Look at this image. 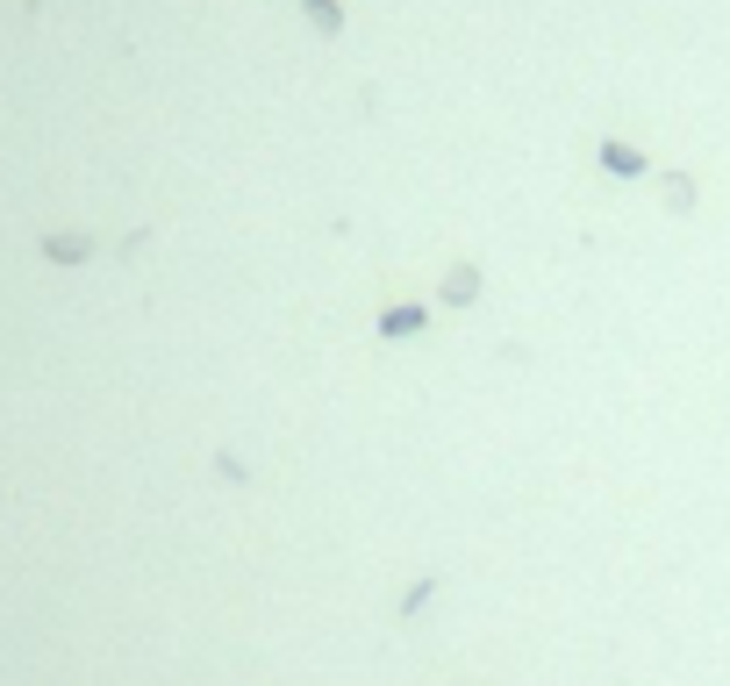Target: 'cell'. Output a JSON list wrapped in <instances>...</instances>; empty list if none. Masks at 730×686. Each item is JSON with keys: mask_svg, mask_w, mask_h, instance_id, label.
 Here are the masks:
<instances>
[{"mask_svg": "<svg viewBox=\"0 0 730 686\" xmlns=\"http://www.w3.org/2000/svg\"><path fill=\"white\" fill-rule=\"evenodd\" d=\"M473 294H480V279H473V272L458 265V272L444 279V300H451V307H466V300H473Z\"/></svg>", "mask_w": 730, "mask_h": 686, "instance_id": "obj_2", "label": "cell"}, {"mask_svg": "<svg viewBox=\"0 0 730 686\" xmlns=\"http://www.w3.org/2000/svg\"><path fill=\"white\" fill-rule=\"evenodd\" d=\"M602 165H609L616 179H637V151H630V143H609V151H602Z\"/></svg>", "mask_w": 730, "mask_h": 686, "instance_id": "obj_3", "label": "cell"}, {"mask_svg": "<svg viewBox=\"0 0 730 686\" xmlns=\"http://www.w3.org/2000/svg\"><path fill=\"white\" fill-rule=\"evenodd\" d=\"M380 329H387V336H416V329H422V307H394V315H380Z\"/></svg>", "mask_w": 730, "mask_h": 686, "instance_id": "obj_1", "label": "cell"}]
</instances>
